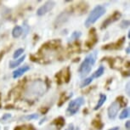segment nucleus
<instances>
[{
  "instance_id": "nucleus-13",
  "label": "nucleus",
  "mask_w": 130,
  "mask_h": 130,
  "mask_svg": "<svg viewBox=\"0 0 130 130\" xmlns=\"http://www.w3.org/2000/svg\"><path fill=\"white\" fill-rule=\"evenodd\" d=\"M25 58H26V55H23L22 57H21L20 59H17V60H15L10 61V62H9V67H10V68H15L17 67H19V66L24 61Z\"/></svg>"
},
{
  "instance_id": "nucleus-9",
  "label": "nucleus",
  "mask_w": 130,
  "mask_h": 130,
  "mask_svg": "<svg viewBox=\"0 0 130 130\" xmlns=\"http://www.w3.org/2000/svg\"><path fill=\"white\" fill-rule=\"evenodd\" d=\"M89 32H90L89 33L90 36H91V38H90L89 40L86 43V45H87L89 48H92L93 46H94L98 42V37L96 35V33H95V29L94 28H92Z\"/></svg>"
},
{
  "instance_id": "nucleus-4",
  "label": "nucleus",
  "mask_w": 130,
  "mask_h": 130,
  "mask_svg": "<svg viewBox=\"0 0 130 130\" xmlns=\"http://www.w3.org/2000/svg\"><path fill=\"white\" fill-rule=\"evenodd\" d=\"M120 108H121V106H120V105L118 104V102L117 101H114L112 102L111 105H110V106L108 107V117H109L110 119L113 120L117 117V113H118Z\"/></svg>"
},
{
  "instance_id": "nucleus-12",
  "label": "nucleus",
  "mask_w": 130,
  "mask_h": 130,
  "mask_svg": "<svg viewBox=\"0 0 130 130\" xmlns=\"http://www.w3.org/2000/svg\"><path fill=\"white\" fill-rule=\"evenodd\" d=\"M52 124L55 125L56 127H59V128H60V127H62L65 126L66 124V122H65V118L62 117H59L57 118H55V120L53 121Z\"/></svg>"
},
{
  "instance_id": "nucleus-36",
  "label": "nucleus",
  "mask_w": 130,
  "mask_h": 130,
  "mask_svg": "<svg viewBox=\"0 0 130 130\" xmlns=\"http://www.w3.org/2000/svg\"><path fill=\"white\" fill-rule=\"evenodd\" d=\"M129 52H130V48H129V47H127V48H126V53L127 54V55H128Z\"/></svg>"
},
{
  "instance_id": "nucleus-33",
  "label": "nucleus",
  "mask_w": 130,
  "mask_h": 130,
  "mask_svg": "<svg viewBox=\"0 0 130 130\" xmlns=\"http://www.w3.org/2000/svg\"><path fill=\"white\" fill-rule=\"evenodd\" d=\"M23 128H24L23 126H17V127H14V130H23Z\"/></svg>"
},
{
  "instance_id": "nucleus-1",
  "label": "nucleus",
  "mask_w": 130,
  "mask_h": 130,
  "mask_svg": "<svg viewBox=\"0 0 130 130\" xmlns=\"http://www.w3.org/2000/svg\"><path fill=\"white\" fill-rule=\"evenodd\" d=\"M96 57H97L96 51H94V53H91L89 55L86 56V58L83 61V63L81 64L79 69H78V72H79L81 77H84L85 76H87L91 72L93 66L94 65L95 61H96Z\"/></svg>"
},
{
  "instance_id": "nucleus-19",
  "label": "nucleus",
  "mask_w": 130,
  "mask_h": 130,
  "mask_svg": "<svg viewBox=\"0 0 130 130\" xmlns=\"http://www.w3.org/2000/svg\"><path fill=\"white\" fill-rule=\"evenodd\" d=\"M129 116V108H124L121 112V114L119 115L120 119H125Z\"/></svg>"
},
{
  "instance_id": "nucleus-34",
  "label": "nucleus",
  "mask_w": 130,
  "mask_h": 130,
  "mask_svg": "<svg viewBox=\"0 0 130 130\" xmlns=\"http://www.w3.org/2000/svg\"><path fill=\"white\" fill-rule=\"evenodd\" d=\"M4 55V51H2V52H0V60H1L2 58H3Z\"/></svg>"
},
{
  "instance_id": "nucleus-21",
  "label": "nucleus",
  "mask_w": 130,
  "mask_h": 130,
  "mask_svg": "<svg viewBox=\"0 0 130 130\" xmlns=\"http://www.w3.org/2000/svg\"><path fill=\"white\" fill-rule=\"evenodd\" d=\"M92 125L94 126V127L96 128H99V129H101L103 127H104V124L100 122V120H94L92 122Z\"/></svg>"
},
{
  "instance_id": "nucleus-38",
  "label": "nucleus",
  "mask_w": 130,
  "mask_h": 130,
  "mask_svg": "<svg viewBox=\"0 0 130 130\" xmlns=\"http://www.w3.org/2000/svg\"><path fill=\"white\" fill-rule=\"evenodd\" d=\"M127 37H128V38H130V31H128V34H127Z\"/></svg>"
},
{
  "instance_id": "nucleus-26",
  "label": "nucleus",
  "mask_w": 130,
  "mask_h": 130,
  "mask_svg": "<svg viewBox=\"0 0 130 130\" xmlns=\"http://www.w3.org/2000/svg\"><path fill=\"white\" fill-rule=\"evenodd\" d=\"M23 53H24V50H23V48H19V50H15V52H14V55H13L14 59H17L20 55H21V54H23Z\"/></svg>"
},
{
  "instance_id": "nucleus-11",
  "label": "nucleus",
  "mask_w": 130,
  "mask_h": 130,
  "mask_svg": "<svg viewBox=\"0 0 130 130\" xmlns=\"http://www.w3.org/2000/svg\"><path fill=\"white\" fill-rule=\"evenodd\" d=\"M60 45V40H52V41H50V42H48V43H46L44 45H43V48H57Z\"/></svg>"
},
{
  "instance_id": "nucleus-14",
  "label": "nucleus",
  "mask_w": 130,
  "mask_h": 130,
  "mask_svg": "<svg viewBox=\"0 0 130 130\" xmlns=\"http://www.w3.org/2000/svg\"><path fill=\"white\" fill-rule=\"evenodd\" d=\"M22 33H23V29L21 26H16L15 27H14L13 31H12V36H13L14 38H19V37H21Z\"/></svg>"
},
{
  "instance_id": "nucleus-16",
  "label": "nucleus",
  "mask_w": 130,
  "mask_h": 130,
  "mask_svg": "<svg viewBox=\"0 0 130 130\" xmlns=\"http://www.w3.org/2000/svg\"><path fill=\"white\" fill-rule=\"evenodd\" d=\"M105 72V67H103V66H100V67L98 68V69L95 71V72L93 74L92 77H95V78H98V77H101V76L103 75V73H104Z\"/></svg>"
},
{
  "instance_id": "nucleus-6",
  "label": "nucleus",
  "mask_w": 130,
  "mask_h": 130,
  "mask_svg": "<svg viewBox=\"0 0 130 130\" xmlns=\"http://www.w3.org/2000/svg\"><path fill=\"white\" fill-rule=\"evenodd\" d=\"M121 16H122V14H121V13H120V12L115 11L111 16H109L107 19H105V21L102 23L101 29L106 28L107 26H109V25H111V23H113V22H115V21H118Z\"/></svg>"
},
{
  "instance_id": "nucleus-2",
  "label": "nucleus",
  "mask_w": 130,
  "mask_h": 130,
  "mask_svg": "<svg viewBox=\"0 0 130 130\" xmlns=\"http://www.w3.org/2000/svg\"><path fill=\"white\" fill-rule=\"evenodd\" d=\"M105 7H103L101 5H97L91 12H90L89 15L86 19L85 26L86 27H89V26H92L98 19H100L103 14H105Z\"/></svg>"
},
{
  "instance_id": "nucleus-23",
  "label": "nucleus",
  "mask_w": 130,
  "mask_h": 130,
  "mask_svg": "<svg viewBox=\"0 0 130 130\" xmlns=\"http://www.w3.org/2000/svg\"><path fill=\"white\" fill-rule=\"evenodd\" d=\"M65 95H66L65 94H63L62 95H61V97H60V101L59 102V104H58V105H59V106H61V105H62L64 104V103L66 102V100H68V99H69L70 97H72V94H71L69 97H65Z\"/></svg>"
},
{
  "instance_id": "nucleus-5",
  "label": "nucleus",
  "mask_w": 130,
  "mask_h": 130,
  "mask_svg": "<svg viewBox=\"0 0 130 130\" xmlns=\"http://www.w3.org/2000/svg\"><path fill=\"white\" fill-rule=\"evenodd\" d=\"M55 2H53V1L46 2L43 5H42L40 8L37 10V14L41 16V15H43V14H47L48 12H50L51 9L55 7Z\"/></svg>"
},
{
  "instance_id": "nucleus-37",
  "label": "nucleus",
  "mask_w": 130,
  "mask_h": 130,
  "mask_svg": "<svg viewBox=\"0 0 130 130\" xmlns=\"http://www.w3.org/2000/svg\"><path fill=\"white\" fill-rule=\"evenodd\" d=\"M2 107V105H1V97H0V108Z\"/></svg>"
},
{
  "instance_id": "nucleus-22",
  "label": "nucleus",
  "mask_w": 130,
  "mask_h": 130,
  "mask_svg": "<svg viewBox=\"0 0 130 130\" xmlns=\"http://www.w3.org/2000/svg\"><path fill=\"white\" fill-rule=\"evenodd\" d=\"M117 102H118V104L120 105V106H126V105H127V102L125 101L126 100H124V98L122 97V96H119V97H117Z\"/></svg>"
},
{
  "instance_id": "nucleus-10",
  "label": "nucleus",
  "mask_w": 130,
  "mask_h": 130,
  "mask_svg": "<svg viewBox=\"0 0 130 130\" xmlns=\"http://www.w3.org/2000/svg\"><path fill=\"white\" fill-rule=\"evenodd\" d=\"M29 70H30V67H28V66H23V67H21L18 68V69H16L13 72V77L15 79V78H18L20 77H21L24 73H26Z\"/></svg>"
},
{
  "instance_id": "nucleus-35",
  "label": "nucleus",
  "mask_w": 130,
  "mask_h": 130,
  "mask_svg": "<svg viewBox=\"0 0 130 130\" xmlns=\"http://www.w3.org/2000/svg\"><path fill=\"white\" fill-rule=\"evenodd\" d=\"M118 129H119L118 127H111V128L109 130H118Z\"/></svg>"
},
{
  "instance_id": "nucleus-25",
  "label": "nucleus",
  "mask_w": 130,
  "mask_h": 130,
  "mask_svg": "<svg viewBox=\"0 0 130 130\" xmlns=\"http://www.w3.org/2000/svg\"><path fill=\"white\" fill-rule=\"evenodd\" d=\"M38 114H31L28 115V116H26L22 117V119H26V120H32V119H38Z\"/></svg>"
},
{
  "instance_id": "nucleus-31",
  "label": "nucleus",
  "mask_w": 130,
  "mask_h": 130,
  "mask_svg": "<svg viewBox=\"0 0 130 130\" xmlns=\"http://www.w3.org/2000/svg\"><path fill=\"white\" fill-rule=\"evenodd\" d=\"M48 111V108H45V109H43V108H42V109L40 110V111H41L43 114H45L46 112H47Z\"/></svg>"
},
{
  "instance_id": "nucleus-27",
  "label": "nucleus",
  "mask_w": 130,
  "mask_h": 130,
  "mask_svg": "<svg viewBox=\"0 0 130 130\" xmlns=\"http://www.w3.org/2000/svg\"><path fill=\"white\" fill-rule=\"evenodd\" d=\"M55 77H56V78H57V81H58V83L59 84H61L62 83V73H61V72H58L57 74L55 75Z\"/></svg>"
},
{
  "instance_id": "nucleus-32",
  "label": "nucleus",
  "mask_w": 130,
  "mask_h": 130,
  "mask_svg": "<svg viewBox=\"0 0 130 130\" xmlns=\"http://www.w3.org/2000/svg\"><path fill=\"white\" fill-rule=\"evenodd\" d=\"M129 126H130V122L129 121H127L126 123H125V127H126V128L128 130L129 129Z\"/></svg>"
},
{
  "instance_id": "nucleus-15",
  "label": "nucleus",
  "mask_w": 130,
  "mask_h": 130,
  "mask_svg": "<svg viewBox=\"0 0 130 130\" xmlns=\"http://www.w3.org/2000/svg\"><path fill=\"white\" fill-rule=\"evenodd\" d=\"M105 100H106V95H105V94H100L99 101H98L97 105H95V107L94 108L95 111H97L98 109H100V108L102 106L103 104H104V103L105 102Z\"/></svg>"
},
{
  "instance_id": "nucleus-3",
  "label": "nucleus",
  "mask_w": 130,
  "mask_h": 130,
  "mask_svg": "<svg viewBox=\"0 0 130 130\" xmlns=\"http://www.w3.org/2000/svg\"><path fill=\"white\" fill-rule=\"evenodd\" d=\"M84 99L83 97H78L77 99L72 100L69 105H68L67 110V114L68 116H72V115L76 114L79 111L81 105L84 104Z\"/></svg>"
},
{
  "instance_id": "nucleus-28",
  "label": "nucleus",
  "mask_w": 130,
  "mask_h": 130,
  "mask_svg": "<svg viewBox=\"0 0 130 130\" xmlns=\"http://www.w3.org/2000/svg\"><path fill=\"white\" fill-rule=\"evenodd\" d=\"M9 117H11V114H4L3 117H2V120H6V119H8V118H9Z\"/></svg>"
},
{
  "instance_id": "nucleus-8",
  "label": "nucleus",
  "mask_w": 130,
  "mask_h": 130,
  "mask_svg": "<svg viewBox=\"0 0 130 130\" xmlns=\"http://www.w3.org/2000/svg\"><path fill=\"white\" fill-rule=\"evenodd\" d=\"M69 15H70V13H67V12H63L62 14H60V15L56 18V21L55 23L56 27H59V26H60L63 23H65L68 20V18H69Z\"/></svg>"
},
{
  "instance_id": "nucleus-7",
  "label": "nucleus",
  "mask_w": 130,
  "mask_h": 130,
  "mask_svg": "<svg viewBox=\"0 0 130 130\" xmlns=\"http://www.w3.org/2000/svg\"><path fill=\"white\" fill-rule=\"evenodd\" d=\"M125 39L126 38L125 37H122L120 39H118V41L115 43H110V44H106L105 45L104 47H102V50H117V48H120L123 45Z\"/></svg>"
},
{
  "instance_id": "nucleus-18",
  "label": "nucleus",
  "mask_w": 130,
  "mask_h": 130,
  "mask_svg": "<svg viewBox=\"0 0 130 130\" xmlns=\"http://www.w3.org/2000/svg\"><path fill=\"white\" fill-rule=\"evenodd\" d=\"M65 72V76H64V80H65L66 83H69V81L71 79V70L70 67H67L66 68V70L64 71Z\"/></svg>"
},
{
  "instance_id": "nucleus-30",
  "label": "nucleus",
  "mask_w": 130,
  "mask_h": 130,
  "mask_svg": "<svg viewBox=\"0 0 130 130\" xmlns=\"http://www.w3.org/2000/svg\"><path fill=\"white\" fill-rule=\"evenodd\" d=\"M66 130H74V126H73V124L71 123L68 125V127L66 128Z\"/></svg>"
},
{
  "instance_id": "nucleus-17",
  "label": "nucleus",
  "mask_w": 130,
  "mask_h": 130,
  "mask_svg": "<svg viewBox=\"0 0 130 130\" xmlns=\"http://www.w3.org/2000/svg\"><path fill=\"white\" fill-rule=\"evenodd\" d=\"M93 79H94V77H93L92 76H91V77H89L85 78V79L83 80V82H82V83H81L80 88H84V87H86V86L89 85L90 83H92Z\"/></svg>"
},
{
  "instance_id": "nucleus-24",
  "label": "nucleus",
  "mask_w": 130,
  "mask_h": 130,
  "mask_svg": "<svg viewBox=\"0 0 130 130\" xmlns=\"http://www.w3.org/2000/svg\"><path fill=\"white\" fill-rule=\"evenodd\" d=\"M129 24H130V22H129L128 20H124V21H122V22L120 23V27L125 29V28L128 27V26H129Z\"/></svg>"
},
{
  "instance_id": "nucleus-29",
  "label": "nucleus",
  "mask_w": 130,
  "mask_h": 130,
  "mask_svg": "<svg viewBox=\"0 0 130 130\" xmlns=\"http://www.w3.org/2000/svg\"><path fill=\"white\" fill-rule=\"evenodd\" d=\"M129 85H130V83H127V85H126V93H127V95H130V91H129L130 87H129Z\"/></svg>"
},
{
  "instance_id": "nucleus-20",
  "label": "nucleus",
  "mask_w": 130,
  "mask_h": 130,
  "mask_svg": "<svg viewBox=\"0 0 130 130\" xmlns=\"http://www.w3.org/2000/svg\"><path fill=\"white\" fill-rule=\"evenodd\" d=\"M81 35H82V33H81L80 31H73L72 34L70 37V41L72 42V41L77 40V39L80 38Z\"/></svg>"
}]
</instances>
